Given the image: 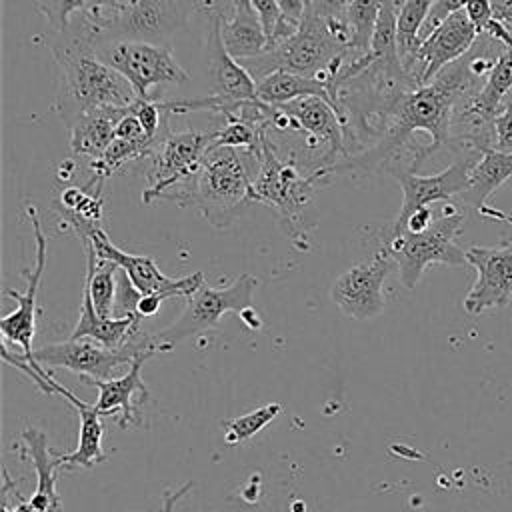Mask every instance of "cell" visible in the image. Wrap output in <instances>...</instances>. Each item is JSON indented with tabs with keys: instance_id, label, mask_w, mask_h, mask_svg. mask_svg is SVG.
Listing matches in <instances>:
<instances>
[{
	"instance_id": "cell-1",
	"label": "cell",
	"mask_w": 512,
	"mask_h": 512,
	"mask_svg": "<svg viewBox=\"0 0 512 512\" xmlns=\"http://www.w3.org/2000/svg\"><path fill=\"white\" fill-rule=\"evenodd\" d=\"M484 82V80H482ZM480 84L470 70V52L460 60L448 64L440 70L428 84H422L414 90L402 94L392 112L384 122V132L378 142L364 152L348 156L340 162H334L326 168H316L318 178L328 174H350V176H368L380 168H390L400 152L408 146L414 132H426L430 144L414 152L412 166L414 172L430 154L440 146L448 144L452 134V120L458 104L472 94V88Z\"/></svg>"
},
{
	"instance_id": "cell-2",
	"label": "cell",
	"mask_w": 512,
	"mask_h": 512,
	"mask_svg": "<svg viewBox=\"0 0 512 512\" xmlns=\"http://www.w3.org/2000/svg\"><path fill=\"white\" fill-rule=\"evenodd\" d=\"M98 34L90 24L54 32L48 46L60 68L56 110L70 128L80 116L102 108H130L138 96L132 84L102 60L94 46Z\"/></svg>"
},
{
	"instance_id": "cell-3",
	"label": "cell",
	"mask_w": 512,
	"mask_h": 512,
	"mask_svg": "<svg viewBox=\"0 0 512 512\" xmlns=\"http://www.w3.org/2000/svg\"><path fill=\"white\" fill-rule=\"evenodd\" d=\"M348 46L350 30L346 18H318L306 10L298 30L290 38L258 56L238 62L256 82L274 70H288L320 78L332 86L348 54Z\"/></svg>"
},
{
	"instance_id": "cell-4",
	"label": "cell",
	"mask_w": 512,
	"mask_h": 512,
	"mask_svg": "<svg viewBox=\"0 0 512 512\" xmlns=\"http://www.w3.org/2000/svg\"><path fill=\"white\" fill-rule=\"evenodd\" d=\"M260 150L212 144L192 182L188 206H194L210 226L228 228L252 204Z\"/></svg>"
},
{
	"instance_id": "cell-5",
	"label": "cell",
	"mask_w": 512,
	"mask_h": 512,
	"mask_svg": "<svg viewBox=\"0 0 512 512\" xmlns=\"http://www.w3.org/2000/svg\"><path fill=\"white\" fill-rule=\"evenodd\" d=\"M466 212L452 202H444L440 212H436L434 222L424 232H400L384 234L386 250L392 254L400 284L414 290L420 282L424 270L430 264L446 266H466V254L456 246L454 238L460 234Z\"/></svg>"
},
{
	"instance_id": "cell-6",
	"label": "cell",
	"mask_w": 512,
	"mask_h": 512,
	"mask_svg": "<svg viewBox=\"0 0 512 512\" xmlns=\"http://www.w3.org/2000/svg\"><path fill=\"white\" fill-rule=\"evenodd\" d=\"M216 134L218 130H170L148 158V188L142 192V202L152 204L154 200L166 198L180 206H188L192 182L206 152L214 144Z\"/></svg>"
},
{
	"instance_id": "cell-7",
	"label": "cell",
	"mask_w": 512,
	"mask_h": 512,
	"mask_svg": "<svg viewBox=\"0 0 512 512\" xmlns=\"http://www.w3.org/2000/svg\"><path fill=\"white\" fill-rule=\"evenodd\" d=\"M222 18L224 16L220 10H212L208 14L206 56H208V74L214 90L212 96L194 98V100L160 102L166 112L184 114L194 110H210V112H220L226 118L230 114H236L242 102L258 100L256 80L224 46Z\"/></svg>"
},
{
	"instance_id": "cell-8",
	"label": "cell",
	"mask_w": 512,
	"mask_h": 512,
	"mask_svg": "<svg viewBox=\"0 0 512 512\" xmlns=\"http://www.w3.org/2000/svg\"><path fill=\"white\" fill-rule=\"evenodd\" d=\"M318 180L320 178L314 172L302 176L294 164L282 162L274 154V146L264 132L260 172L252 184V202L272 208L292 238L306 232L304 212L312 202L314 184Z\"/></svg>"
},
{
	"instance_id": "cell-9",
	"label": "cell",
	"mask_w": 512,
	"mask_h": 512,
	"mask_svg": "<svg viewBox=\"0 0 512 512\" xmlns=\"http://www.w3.org/2000/svg\"><path fill=\"white\" fill-rule=\"evenodd\" d=\"M256 288L258 278L248 272L240 274L232 284L224 288H212L204 282L190 298H186L182 314L172 324L152 334L156 350L168 352L178 342L196 336L204 330L216 328L220 318L228 312H236L240 316L244 310L252 308Z\"/></svg>"
},
{
	"instance_id": "cell-10",
	"label": "cell",
	"mask_w": 512,
	"mask_h": 512,
	"mask_svg": "<svg viewBox=\"0 0 512 512\" xmlns=\"http://www.w3.org/2000/svg\"><path fill=\"white\" fill-rule=\"evenodd\" d=\"M62 216L74 228V232L78 234L82 244H90L98 258L110 260L120 270H124L128 274L130 282L138 288V292L142 296L160 294L164 298H172V296L190 298L206 282L204 272H194V274H188L182 278H170L160 272V268L156 266V262L150 256L130 254V252H124L122 248H118L116 244H112L110 238L106 236L104 228L100 226V222L86 220V218H82L78 214H70V212H62Z\"/></svg>"
},
{
	"instance_id": "cell-11",
	"label": "cell",
	"mask_w": 512,
	"mask_h": 512,
	"mask_svg": "<svg viewBox=\"0 0 512 512\" xmlns=\"http://www.w3.org/2000/svg\"><path fill=\"white\" fill-rule=\"evenodd\" d=\"M146 352L158 354V350L152 342V334H144L140 330L120 348H106L94 340L82 338V340L52 342V344L32 350L30 356H24V354L22 356L40 366L66 368V370L78 374L82 380H86V378L106 380V378H110L112 370H116L118 366H124V364L130 366L138 356H142Z\"/></svg>"
},
{
	"instance_id": "cell-12",
	"label": "cell",
	"mask_w": 512,
	"mask_h": 512,
	"mask_svg": "<svg viewBox=\"0 0 512 512\" xmlns=\"http://www.w3.org/2000/svg\"><path fill=\"white\" fill-rule=\"evenodd\" d=\"M98 54L132 84L136 96L142 100H150L154 86L190 80L188 72L172 56V50L156 42L116 40Z\"/></svg>"
},
{
	"instance_id": "cell-13",
	"label": "cell",
	"mask_w": 512,
	"mask_h": 512,
	"mask_svg": "<svg viewBox=\"0 0 512 512\" xmlns=\"http://www.w3.org/2000/svg\"><path fill=\"white\" fill-rule=\"evenodd\" d=\"M480 156L482 152L476 150H460L458 158L448 168L430 176H420L416 172H410L408 168L392 166L388 174H392L402 188V206L394 222L388 226L386 234H400L406 220L416 210L434 202H448L450 198L460 196L466 190L470 170Z\"/></svg>"
},
{
	"instance_id": "cell-14",
	"label": "cell",
	"mask_w": 512,
	"mask_h": 512,
	"mask_svg": "<svg viewBox=\"0 0 512 512\" xmlns=\"http://www.w3.org/2000/svg\"><path fill=\"white\" fill-rule=\"evenodd\" d=\"M396 266L386 246H380L370 260L344 270L330 286V300L352 320H372L382 314L386 300L382 286Z\"/></svg>"
},
{
	"instance_id": "cell-15",
	"label": "cell",
	"mask_w": 512,
	"mask_h": 512,
	"mask_svg": "<svg viewBox=\"0 0 512 512\" xmlns=\"http://www.w3.org/2000/svg\"><path fill=\"white\" fill-rule=\"evenodd\" d=\"M468 266L478 276L464 298V310L478 316L492 308H504L512 300V242L498 246H468L464 250Z\"/></svg>"
},
{
	"instance_id": "cell-16",
	"label": "cell",
	"mask_w": 512,
	"mask_h": 512,
	"mask_svg": "<svg viewBox=\"0 0 512 512\" xmlns=\"http://www.w3.org/2000/svg\"><path fill=\"white\" fill-rule=\"evenodd\" d=\"M26 216L32 224L34 232V244H36V260L32 270H26L24 276L28 280V286L24 292L6 288V296L16 302V308L6 314L0 320V332L4 336V342H10L14 346L22 348L24 356L32 354V340L36 334V300H38V288L46 266V236L42 230V222L38 216V210L34 204H26Z\"/></svg>"
},
{
	"instance_id": "cell-17",
	"label": "cell",
	"mask_w": 512,
	"mask_h": 512,
	"mask_svg": "<svg viewBox=\"0 0 512 512\" xmlns=\"http://www.w3.org/2000/svg\"><path fill=\"white\" fill-rule=\"evenodd\" d=\"M478 36V30L468 20L464 10L446 18L434 32H430L420 42L412 72L416 86L428 84L448 64L466 56L476 44Z\"/></svg>"
},
{
	"instance_id": "cell-18",
	"label": "cell",
	"mask_w": 512,
	"mask_h": 512,
	"mask_svg": "<svg viewBox=\"0 0 512 512\" xmlns=\"http://www.w3.org/2000/svg\"><path fill=\"white\" fill-rule=\"evenodd\" d=\"M190 0H118L110 34L150 42L186 22Z\"/></svg>"
},
{
	"instance_id": "cell-19",
	"label": "cell",
	"mask_w": 512,
	"mask_h": 512,
	"mask_svg": "<svg viewBox=\"0 0 512 512\" xmlns=\"http://www.w3.org/2000/svg\"><path fill=\"white\" fill-rule=\"evenodd\" d=\"M154 352H146L138 356L128 372L120 378H106V380H96V378H86V384H92L98 388V398H96V408L102 416H120L118 426L128 428L132 424H138V408L134 406V396H142L144 400L148 398V388L142 380V366L148 358H152Z\"/></svg>"
},
{
	"instance_id": "cell-20",
	"label": "cell",
	"mask_w": 512,
	"mask_h": 512,
	"mask_svg": "<svg viewBox=\"0 0 512 512\" xmlns=\"http://www.w3.org/2000/svg\"><path fill=\"white\" fill-rule=\"evenodd\" d=\"M280 108L294 128L306 130L320 144L328 146V154L336 156L344 148V124L338 110L320 96H304L286 102Z\"/></svg>"
},
{
	"instance_id": "cell-21",
	"label": "cell",
	"mask_w": 512,
	"mask_h": 512,
	"mask_svg": "<svg viewBox=\"0 0 512 512\" xmlns=\"http://www.w3.org/2000/svg\"><path fill=\"white\" fill-rule=\"evenodd\" d=\"M22 442L36 470V490L22 502V512H62V500L56 490V460L50 458L48 436L38 428H24Z\"/></svg>"
},
{
	"instance_id": "cell-22",
	"label": "cell",
	"mask_w": 512,
	"mask_h": 512,
	"mask_svg": "<svg viewBox=\"0 0 512 512\" xmlns=\"http://www.w3.org/2000/svg\"><path fill=\"white\" fill-rule=\"evenodd\" d=\"M140 316H124V318H102L90 298V292L82 288V306L78 322L70 334V340H94L106 348L124 346L136 332H140Z\"/></svg>"
},
{
	"instance_id": "cell-23",
	"label": "cell",
	"mask_w": 512,
	"mask_h": 512,
	"mask_svg": "<svg viewBox=\"0 0 512 512\" xmlns=\"http://www.w3.org/2000/svg\"><path fill=\"white\" fill-rule=\"evenodd\" d=\"M130 108H102L80 116L70 128V146L78 156L98 160L116 138V124Z\"/></svg>"
},
{
	"instance_id": "cell-24",
	"label": "cell",
	"mask_w": 512,
	"mask_h": 512,
	"mask_svg": "<svg viewBox=\"0 0 512 512\" xmlns=\"http://www.w3.org/2000/svg\"><path fill=\"white\" fill-rule=\"evenodd\" d=\"M232 18H222V40L236 60L258 56L266 50L268 40L262 22L250 0H232Z\"/></svg>"
},
{
	"instance_id": "cell-25",
	"label": "cell",
	"mask_w": 512,
	"mask_h": 512,
	"mask_svg": "<svg viewBox=\"0 0 512 512\" xmlns=\"http://www.w3.org/2000/svg\"><path fill=\"white\" fill-rule=\"evenodd\" d=\"M512 176V154L502 152L498 148L482 150V156L470 170L468 186L460 194L462 204L482 212L486 208V200Z\"/></svg>"
},
{
	"instance_id": "cell-26",
	"label": "cell",
	"mask_w": 512,
	"mask_h": 512,
	"mask_svg": "<svg viewBox=\"0 0 512 512\" xmlns=\"http://www.w3.org/2000/svg\"><path fill=\"white\" fill-rule=\"evenodd\" d=\"M256 96H258V100H262L264 104H270V106H282L286 102H292V100L304 98V96H320V98L328 100L338 110V106L334 102L332 86L328 82H324L320 78L288 72V70H274L272 74L258 80Z\"/></svg>"
},
{
	"instance_id": "cell-27",
	"label": "cell",
	"mask_w": 512,
	"mask_h": 512,
	"mask_svg": "<svg viewBox=\"0 0 512 512\" xmlns=\"http://www.w3.org/2000/svg\"><path fill=\"white\" fill-rule=\"evenodd\" d=\"M84 250H86V260H88L84 288L90 292L96 312L102 318H114L118 266L110 260L98 258L90 244H84Z\"/></svg>"
},
{
	"instance_id": "cell-28",
	"label": "cell",
	"mask_w": 512,
	"mask_h": 512,
	"mask_svg": "<svg viewBox=\"0 0 512 512\" xmlns=\"http://www.w3.org/2000/svg\"><path fill=\"white\" fill-rule=\"evenodd\" d=\"M382 4L384 0H350L346 24L350 30L348 54H352V60H360L370 54V42Z\"/></svg>"
},
{
	"instance_id": "cell-29",
	"label": "cell",
	"mask_w": 512,
	"mask_h": 512,
	"mask_svg": "<svg viewBox=\"0 0 512 512\" xmlns=\"http://www.w3.org/2000/svg\"><path fill=\"white\" fill-rule=\"evenodd\" d=\"M282 412V404L278 402H270L264 404L256 410H250L242 416L230 418L226 422H222L224 428V440L228 444H242L250 438H254L260 430H264L272 420H276Z\"/></svg>"
},
{
	"instance_id": "cell-30",
	"label": "cell",
	"mask_w": 512,
	"mask_h": 512,
	"mask_svg": "<svg viewBox=\"0 0 512 512\" xmlns=\"http://www.w3.org/2000/svg\"><path fill=\"white\" fill-rule=\"evenodd\" d=\"M260 22H262V28H264V34H266V40H268V46L266 50L278 46L280 42H284L286 38H290L298 26L288 22L282 12H280V6L276 0H250Z\"/></svg>"
},
{
	"instance_id": "cell-31",
	"label": "cell",
	"mask_w": 512,
	"mask_h": 512,
	"mask_svg": "<svg viewBox=\"0 0 512 512\" xmlns=\"http://www.w3.org/2000/svg\"><path fill=\"white\" fill-rule=\"evenodd\" d=\"M88 0H38V12L52 24L54 32L70 28V16L84 10Z\"/></svg>"
},
{
	"instance_id": "cell-32",
	"label": "cell",
	"mask_w": 512,
	"mask_h": 512,
	"mask_svg": "<svg viewBox=\"0 0 512 512\" xmlns=\"http://www.w3.org/2000/svg\"><path fill=\"white\" fill-rule=\"evenodd\" d=\"M142 294L138 288L130 282L128 274L118 268L116 276V300H114V318H124V316H138L136 308L140 302Z\"/></svg>"
},
{
	"instance_id": "cell-33",
	"label": "cell",
	"mask_w": 512,
	"mask_h": 512,
	"mask_svg": "<svg viewBox=\"0 0 512 512\" xmlns=\"http://www.w3.org/2000/svg\"><path fill=\"white\" fill-rule=\"evenodd\" d=\"M118 0H88L84 8V22L92 26V30L100 36L102 32H108L114 14H116Z\"/></svg>"
},
{
	"instance_id": "cell-34",
	"label": "cell",
	"mask_w": 512,
	"mask_h": 512,
	"mask_svg": "<svg viewBox=\"0 0 512 512\" xmlns=\"http://www.w3.org/2000/svg\"><path fill=\"white\" fill-rule=\"evenodd\" d=\"M494 148L512 154V92L504 98L494 118Z\"/></svg>"
},
{
	"instance_id": "cell-35",
	"label": "cell",
	"mask_w": 512,
	"mask_h": 512,
	"mask_svg": "<svg viewBox=\"0 0 512 512\" xmlns=\"http://www.w3.org/2000/svg\"><path fill=\"white\" fill-rule=\"evenodd\" d=\"M466 2H468V0H434V4H432V8H430V14H428V18H426V22H424V26H422V30H420V42H422L430 32H434L446 18H450L452 14L464 10Z\"/></svg>"
},
{
	"instance_id": "cell-36",
	"label": "cell",
	"mask_w": 512,
	"mask_h": 512,
	"mask_svg": "<svg viewBox=\"0 0 512 512\" xmlns=\"http://www.w3.org/2000/svg\"><path fill=\"white\" fill-rule=\"evenodd\" d=\"M468 20L474 24L478 34H484L488 22L492 20V0H468L464 6Z\"/></svg>"
},
{
	"instance_id": "cell-37",
	"label": "cell",
	"mask_w": 512,
	"mask_h": 512,
	"mask_svg": "<svg viewBox=\"0 0 512 512\" xmlns=\"http://www.w3.org/2000/svg\"><path fill=\"white\" fill-rule=\"evenodd\" d=\"M348 6L350 0H312L306 10L318 18H346Z\"/></svg>"
},
{
	"instance_id": "cell-38",
	"label": "cell",
	"mask_w": 512,
	"mask_h": 512,
	"mask_svg": "<svg viewBox=\"0 0 512 512\" xmlns=\"http://www.w3.org/2000/svg\"><path fill=\"white\" fill-rule=\"evenodd\" d=\"M142 136H146V134H144L138 118L132 114V110H128V114L122 116V120L116 124V138L136 140V138H142Z\"/></svg>"
},
{
	"instance_id": "cell-39",
	"label": "cell",
	"mask_w": 512,
	"mask_h": 512,
	"mask_svg": "<svg viewBox=\"0 0 512 512\" xmlns=\"http://www.w3.org/2000/svg\"><path fill=\"white\" fill-rule=\"evenodd\" d=\"M434 216H436V212L430 206H424V208L416 210L414 214H410V218L406 220L402 232H424L434 222Z\"/></svg>"
},
{
	"instance_id": "cell-40",
	"label": "cell",
	"mask_w": 512,
	"mask_h": 512,
	"mask_svg": "<svg viewBox=\"0 0 512 512\" xmlns=\"http://www.w3.org/2000/svg\"><path fill=\"white\" fill-rule=\"evenodd\" d=\"M276 2H278V6H280L282 16H284L288 22L300 26V22H302V18H304V14H306L308 2H306V0H276Z\"/></svg>"
},
{
	"instance_id": "cell-41",
	"label": "cell",
	"mask_w": 512,
	"mask_h": 512,
	"mask_svg": "<svg viewBox=\"0 0 512 512\" xmlns=\"http://www.w3.org/2000/svg\"><path fill=\"white\" fill-rule=\"evenodd\" d=\"M194 488V482L188 480L186 484H182L178 490H166L164 492V500H162V512H174L176 504Z\"/></svg>"
},
{
	"instance_id": "cell-42",
	"label": "cell",
	"mask_w": 512,
	"mask_h": 512,
	"mask_svg": "<svg viewBox=\"0 0 512 512\" xmlns=\"http://www.w3.org/2000/svg\"><path fill=\"white\" fill-rule=\"evenodd\" d=\"M164 300H166V298L160 296V294H146V296L140 298L138 308H136V314H138L140 318L154 316V314L160 310V306H162Z\"/></svg>"
},
{
	"instance_id": "cell-43",
	"label": "cell",
	"mask_w": 512,
	"mask_h": 512,
	"mask_svg": "<svg viewBox=\"0 0 512 512\" xmlns=\"http://www.w3.org/2000/svg\"><path fill=\"white\" fill-rule=\"evenodd\" d=\"M240 318L246 322V326L248 328H252V330H258L260 326H262V322H260V316L256 314V310L254 308H248V310H244L242 314H240Z\"/></svg>"
},
{
	"instance_id": "cell-44",
	"label": "cell",
	"mask_w": 512,
	"mask_h": 512,
	"mask_svg": "<svg viewBox=\"0 0 512 512\" xmlns=\"http://www.w3.org/2000/svg\"><path fill=\"white\" fill-rule=\"evenodd\" d=\"M480 214H482V216H486V218H494V220L510 222V224H512V216H508V214H504V212H500V210H494V208H490V206H486Z\"/></svg>"
}]
</instances>
